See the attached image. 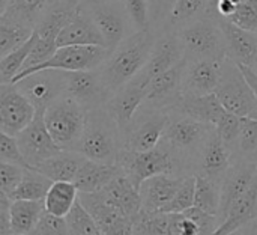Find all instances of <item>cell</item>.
Listing matches in <instances>:
<instances>
[{"label": "cell", "mask_w": 257, "mask_h": 235, "mask_svg": "<svg viewBox=\"0 0 257 235\" xmlns=\"http://www.w3.org/2000/svg\"><path fill=\"white\" fill-rule=\"evenodd\" d=\"M155 39L157 33L152 29L136 32L110 51L108 57L98 68V71L111 95L145 68L152 53Z\"/></svg>", "instance_id": "cell-1"}, {"label": "cell", "mask_w": 257, "mask_h": 235, "mask_svg": "<svg viewBox=\"0 0 257 235\" xmlns=\"http://www.w3.org/2000/svg\"><path fill=\"white\" fill-rule=\"evenodd\" d=\"M122 136L117 124L108 115L105 107L87 112L83 136L75 148L77 152L89 160L116 165L119 151V137Z\"/></svg>", "instance_id": "cell-2"}, {"label": "cell", "mask_w": 257, "mask_h": 235, "mask_svg": "<svg viewBox=\"0 0 257 235\" xmlns=\"http://www.w3.org/2000/svg\"><path fill=\"white\" fill-rule=\"evenodd\" d=\"M178 33L188 60L193 59H217L227 57V47L218 18H199L188 21L178 29Z\"/></svg>", "instance_id": "cell-3"}, {"label": "cell", "mask_w": 257, "mask_h": 235, "mask_svg": "<svg viewBox=\"0 0 257 235\" xmlns=\"http://www.w3.org/2000/svg\"><path fill=\"white\" fill-rule=\"evenodd\" d=\"M116 165L140 190L142 184L155 175H175L179 165V157L161 140L157 148L146 152H134L120 148Z\"/></svg>", "instance_id": "cell-4"}, {"label": "cell", "mask_w": 257, "mask_h": 235, "mask_svg": "<svg viewBox=\"0 0 257 235\" xmlns=\"http://www.w3.org/2000/svg\"><path fill=\"white\" fill-rule=\"evenodd\" d=\"M45 124L53 140L66 151H75L87 119V110L68 95L45 109Z\"/></svg>", "instance_id": "cell-5"}, {"label": "cell", "mask_w": 257, "mask_h": 235, "mask_svg": "<svg viewBox=\"0 0 257 235\" xmlns=\"http://www.w3.org/2000/svg\"><path fill=\"white\" fill-rule=\"evenodd\" d=\"M215 95L227 112L239 118L257 119L256 94L239 65L230 57H226L223 62L221 79Z\"/></svg>", "instance_id": "cell-6"}, {"label": "cell", "mask_w": 257, "mask_h": 235, "mask_svg": "<svg viewBox=\"0 0 257 235\" xmlns=\"http://www.w3.org/2000/svg\"><path fill=\"white\" fill-rule=\"evenodd\" d=\"M110 50L104 45H65L59 47L56 53L44 63L21 71L12 83L24 79L26 75L41 69H60V71H89L98 69L108 57Z\"/></svg>", "instance_id": "cell-7"}, {"label": "cell", "mask_w": 257, "mask_h": 235, "mask_svg": "<svg viewBox=\"0 0 257 235\" xmlns=\"http://www.w3.org/2000/svg\"><path fill=\"white\" fill-rule=\"evenodd\" d=\"M170 112L142 106L130 128L122 134V148L134 152H146L157 148L169 124Z\"/></svg>", "instance_id": "cell-8"}, {"label": "cell", "mask_w": 257, "mask_h": 235, "mask_svg": "<svg viewBox=\"0 0 257 235\" xmlns=\"http://www.w3.org/2000/svg\"><path fill=\"white\" fill-rule=\"evenodd\" d=\"M84 3L110 51L136 33L125 11L123 0H84Z\"/></svg>", "instance_id": "cell-9"}, {"label": "cell", "mask_w": 257, "mask_h": 235, "mask_svg": "<svg viewBox=\"0 0 257 235\" xmlns=\"http://www.w3.org/2000/svg\"><path fill=\"white\" fill-rule=\"evenodd\" d=\"M214 125L197 121L179 112H170L169 124L163 134V142L179 157L191 151H200Z\"/></svg>", "instance_id": "cell-10"}, {"label": "cell", "mask_w": 257, "mask_h": 235, "mask_svg": "<svg viewBox=\"0 0 257 235\" xmlns=\"http://www.w3.org/2000/svg\"><path fill=\"white\" fill-rule=\"evenodd\" d=\"M68 71L41 69L18 80L17 88L38 109H47L50 104L65 95Z\"/></svg>", "instance_id": "cell-11"}, {"label": "cell", "mask_w": 257, "mask_h": 235, "mask_svg": "<svg viewBox=\"0 0 257 235\" xmlns=\"http://www.w3.org/2000/svg\"><path fill=\"white\" fill-rule=\"evenodd\" d=\"M44 115H45V109H38L32 122L15 136L18 146L30 168H36L47 159L63 151L53 140L47 128Z\"/></svg>", "instance_id": "cell-12"}, {"label": "cell", "mask_w": 257, "mask_h": 235, "mask_svg": "<svg viewBox=\"0 0 257 235\" xmlns=\"http://www.w3.org/2000/svg\"><path fill=\"white\" fill-rule=\"evenodd\" d=\"M36 107L14 83H0V133L17 136L35 118Z\"/></svg>", "instance_id": "cell-13"}, {"label": "cell", "mask_w": 257, "mask_h": 235, "mask_svg": "<svg viewBox=\"0 0 257 235\" xmlns=\"http://www.w3.org/2000/svg\"><path fill=\"white\" fill-rule=\"evenodd\" d=\"M146 88H148V82L139 72L133 80H130L120 89H117L105 103L104 106L105 110L117 124L122 134L130 128L133 119L136 118L137 112L143 106L146 97Z\"/></svg>", "instance_id": "cell-14"}, {"label": "cell", "mask_w": 257, "mask_h": 235, "mask_svg": "<svg viewBox=\"0 0 257 235\" xmlns=\"http://www.w3.org/2000/svg\"><path fill=\"white\" fill-rule=\"evenodd\" d=\"M187 57L176 66L152 79L146 88V97L143 106L157 110L172 112L181 103L182 94V77Z\"/></svg>", "instance_id": "cell-15"}, {"label": "cell", "mask_w": 257, "mask_h": 235, "mask_svg": "<svg viewBox=\"0 0 257 235\" xmlns=\"http://www.w3.org/2000/svg\"><path fill=\"white\" fill-rule=\"evenodd\" d=\"M65 95L80 103L87 112L104 107L111 92L105 86L98 69L89 71H71L66 79Z\"/></svg>", "instance_id": "cell-16"}, {"label": "cell", "mask_w": 257, "mask_h": 235, "mask_svg": "<svg viewBox=\"0 0 257 235\" xmlns=\"http://www.w3.org/2000/svg\"><path fill=\"white\" fill-rule=\"evenodd\" d=\"M78 201L90 213L102 235H134V220L107 204L99 193H78Z\"/></svg>", "instance_id": "cell-17"}, {"label": "cell", "mask_w": 257, "mask_h": 235, "mask_svg": "<svg viewBox=\"0 0 257 235\" xmlns=\"http://www.w3.org/2000/svg\"><path fill=\"white\" fill-rule=\"evenodd\" d=\"M224 60L217 59H193L185 63L182 77L184 97H202L215 94Z\"/></svg>", "instance_id": "cell-18"}, {"label": "cell", "mask_w": 257, "mask_h": 235, "mask_svg": "<svg viewBox=\"0 0 257 235\" xmlns=\"http://www.w3.org/2000/svg\"><path fill=\"white\" fill-rule=\"evenodd\" d=\"M184 59H185V50L178 33L175 30H166L157 35L149 60L145 65V68L140 71V74L149 85L152 79L176 66Z\"/></svg>", "instance_id": "cell-19"}, {"label": "cell", "mask_w": 257, "mask_h": 235, "mask_svg": "<svg viewBox=\"0 0 257 235\" xmlns=\"http://www.w3.org/2000/svg\"><path fill=\"white\" fill-rule=\"evenodd\" d=\"M256 177L257 163L242 159H238L235 163H232L220 183V223L226 219L232 204L250 189Z\"/></svg>", "instance_id": "cell-20"}, {"label": "cell", "mask_w": 257, "mask_h": 235, "mask_svg": "<svg viewBox=\"0 0 257 235\" xmlns=\"http://www.w3.org/2000/svg\"><path fill=\"white\" fill-rule=\"evenodd\" d=\"M65 45H105V41L89 14L84 0L78 5L74 17L60 30L57 36V47Z\"/></svg>", "instance_id": "cell-21"}, {"label": "cell", "mask_w": 257, "mask_h": 235, "mask_svg": "<svg viewBox=\"0 0 257 235\" xmlns=\"http://www.w3.org/2000/svg\"><path fill=\"white\" fill-rule=\"evenodd\" d=\"M218 21L226 39L227 57L235 60L238 65H244L253 69L257 63L256 32L245 30L224 17H220Z\"/></svg>", "instance_id": "cell-22"}, {"label": "cell", "mask_w": 257, "mask_h": 235, "mask_svg": "<svg viewBox=\"0 0 257 235\" xmlns=\"http://www.w3.org/2000/svg\"><path fill=\"white\" fill-rule=\"evenodd\" d=\"M232 154L233 151L223 142V139L214 128L199 151L197 162L200 168V175L221 183L223 177L232 166Z\"/></svg>", "instance_id": "cell-23"}, {"label": "cell", "mask_w": 257, "mask_h": 235, "mask_svg": "<svg viewBox=\"0 0 257 235\" xmlns=\"http://www.w3.org/2000/svg\"><path fill=\"white\" fill-rule=\"evenodd\" d=\"M98 193L107 204L119 208L133 220H136V217L142 213L140 190L130 181L125 174H119Z\"/></svg>", "instance_id": "cell-24"}, {"label": "cell", "mask_w": 257, "mask_h": 235, "mask_svg": "<svg viewBox=\"0 0 257 235\" xmlns=\"http://www.w3.org/2000/svg\"><path fill=\"white\" fill-rule=\"evenodd\" d=\"M184 177L176 175H155L146 180L140 187L142 211H160L164 208L178 193L182 186Z\"/></svg>", "instance_id": "cell-25"}, {"label": "cell", "mask_w": 257, "mask_h": 235, "mask_svg": "<svg viewBox=\"0 0 257 235\" xmlns=\"http://www.w3.org/2000/svg\"><path fill=\"white\" fill-rule=\"evenodd\" d=\"M254 220H257V177L250 189L232 204L226 219L212 235H230Z\"/></svg>", "instance_id": "cell-26"}, {"label": "cell", "mask_w": 257, "mask_h": 235, "mask_svg": "<svg viewBox=\"0 0 257 235\" xmlns=\"http://www.w3.org/2000/svg\"><path fill=\"white\" fill-rule=\"evenodd\" d=\"M119 174H122V171L117 165L99 163L86 159L74 180V184L80 193H96Z\"/></svg>", "instance_id": "cell-27"}, {"label": "cell", "mask_w": 257, "mask_h": 235, "mask_svg": "<svg viewBox=\"0 0 257 235\" xmlns=\"http://www.w3.org/2000/svg\"><path fill=\"white\" fill-rule=\"evenodd\" d=\"M86 157L81 155L77 151H66L47 159L41 165H38L35 169L48 177L53 183L56 181H71L74 183L81 165L84 163Z\"/></svg>", "instance_id": "cell-28"}, {"label": "cell", "mask_w": 257, "mask_h": 235, "mask_svg": "<svg viewBox=\"0 0 257 235\" xmlns=\"http://www.w3.org/2000/svg\"><path fill=\"white\" fill-rule=\"evenodd\" d=\"M184 115H188L197 121H202L209 125H217L226 109L220 103L218 97L215 94L202 95V97H182L181 103L176 106L175 110Z\"/></svg>", "instance_id": "cell-29"}, {"label": "cell", "mask_w": 257, "mask_h": 235, "mask_svg": "<svg viewBox=\"0 0 257 235\" xmlns=\"http://www.w3.org/2000/svg\"><path fill=\"white\" fill-rule=\"evenodd\" d=\"M199 18H220L218 0H178L169 23V30H175Z\"/></svg>", "instance_id": "cell-30"}, {"label": "cell", "mask_w": 257, "mask_h": 235, "mask_svg": "<svg viewBox=\"0 0 257 235\" xmlns=\"http://www.w3.org/2000/svg\"><path fill=\"white\" fill-rule=\"evenodd\" d=\"M45 211L44 201H12L11 204V234H29Z\"/></svg>", "instance_id": "cell-31"}, {"label": "cell", "mask_w": 257, "mask_h": 235, "mask_svg": "<svg viewBox=\"0 0 257 235\" xmlns=\"http://www.w3.org/2000/svg\"><path fill=\"white\" fill-rule=\"evenodd\" d=\"M78 189L71 181H56L51 184L44 202H45V211L57 216V217H66L74 204L78 199Z\"/></svg>", "instance_id": "cell-32"}, {"label": "cell", "mask_w": 257, "mask_h": 235, "mask_svg": "<svg viewBox=\"0 0 257 235\" xmlns=\"http://www.w3.org/2000/svg\"><path fill=\"white\" fill-rule=\"evenodd\" d=\"M53 181L36 171L35 168H29L24 171L23 180L17 190L11 195L12 201H44Z\"/></svg>", "instance_id": "cell-33"}, {"label": "cell", "mask_w": 257, "mask_h": 235, "mask_svg": "<svg viewBox=\"0 0 257 235\" xmlns=\"http://www.w3.org/2000/svg\"><path fill=\"white\" fill-rule=\"evenodd\" d=\"M35 27L0 17V57L9 54L33 35Z\"/></svg>", "instance_id": "cell-34"}, {"label": "cell", "mask_w": 257, "mask_h": 235, "mask_svg": "<svg viewBox=\"0 0 257 235\" xmlns=\"http://www.w3.org/2000/svg\"><path fill=\"white\" fill-rule=\"evenodd\" d=\"M196 175V193H194V207L202 211L218 217L220 214V187L217 181L200 175Z\"/></svg>", "instance_id": "cell-35"}, {"label": "cell", "mask_w": 257, "mask_h": 235, "mask_svg": "<svg viewBox=\"0 0 257 235\" xmlns=\"http://www.w3.org/2000/svg\"><path fill=\"white\" fill-rule=\"evenodd\" d=\"M36 32L30 36L29 41H26L23 45L11 51L9 54L3 56L0 60V83H12V80L23 71L24 63L36 42Z\"/></svg>", "instance_id": "cell-36"}, {"label": "cell", "mask_w": 257, "mask_h": 235, "mask_svg": "<svg viewBox=\"0 0 257 235\" xmlns=\"http://www.w3.org/2000/svg\"><path fill=\"white\" fill-rule=\"evenodd\" d=\"M69 235H102L90 213L77 199L71 213L66 216Z\"/></svg>", "instance_id": "cell-37"}, {"label": "cell", "mask_w": 257, "mask_h": 235, "mask_svg": "<svg viewBox=\"0 0 257 235\" xmlns=\"http://www.w3.org/2000/svg\"><path fill=\"white\" fill-rule=\"evenodd\" d=\"M235 151L239 159L257 163V119L242 118L241 134Z\"/></svg>", "instance_id": "cell-38"}, {"label": "cell", "mask_w": 257, "mask_h": 235, "mask_svg": "<svg viewBox=\"0 0 257 235\" xmlns=\"http://www.w3.org/2000/svg\"><path fill=\"white\" fill-rule=\"evenodd\" d=\"M194 193H196V175H185L182 186L179 187L175 198L160 211L163 213H184L185 210L194 205Z\"/></svg>", "instance_id": "cell-39"}, {"label": "cell", "mask_w": 257, "mask_h": 235, "mask_svg": "<svg viewBox=\"0 0 257 235\" xmlns=\"http://www.w3.org/2000/svg\"><path fill=\"white\" fill-rule=\"evenodd\" d=\"M148 5L151 14V29L157 35L169 30V23L178 0H148Z\"/></svg>", "instance_id": "cell-40"}, {"label": "cell", "mask_w": 257, "mask_h": 235, "mask_svg": "<svg viewBox=\"0 0 257 235\" xmlns=\"http://www.w3.org/2000/svg\"><path fill=\"white\" fill-rule=\"evenodd\" d=\"M241 125H242V118H239L227 110L223 113V116L220 118V121L215 125V131L233 152L236 149L238 139L241 134Z\"/></svg>", "instance_id": "cell-41"}, {"label": "cell", "mask_w": 257, "mask_h": 235, "mask_svg": "<svg viewBox=\"0 0 257 235\" xmlns=\"http://www.w3.org/2000/svg\"><path fill=\"white\" fill-rule=\"evenodd\" d=\"M123 5L134 32L151 29V14L148 0H123Z\"/></svg>", "instance_id": "cell-42"}, {"label": "cell", "mask_w": 257, "mask_h": 235, "mask_svg": "<svg viewBox=\"0 0 257 235\" xmlns=\"http://www.w3.org/2000/svg\"><path fill=\"white\" fill-rule=\"evenodd\" d=\"M227 20L245 30L257 32V0H238L235 14Z\"/></svg>", "instance_id": "cell-43"}, {"label": "cell", "mask_w": 257, "mask_h": 235, "mask_svg": "<svg viewBox=\"0 0 257 235\" xmlns=\"http://www.w3.org/2000/svg\"><path fill=\"white\" fill-rule=\"evenodd\" d=\"M0 162L3 163H12V165H18L21 168L29 169V163L26 162L17 137L15 136H9L6 133H0Z\"/></svg>", "instance_id": "cell-44"}, {"label": "cell", "mask_w": 257, "mask_h": 235, "mask_svg": "<svg viewBox=\"0 0 257 235\" xmlns=\"http://www.w3.org/2000/svg\"><path fill=\"white\" fill-rule=\"evenodd\" d=\"M26 235H69L66 217H57L44 211L36 226Z\"/></svg>", "instance_id": "cell-45"}, {"label": "cell", "mask_w": 257, "mask_h": 235, "mask_svg": "<svg viewBox=\"0 0 257 235\" xmlns=\"http://www.w3.org/2000/svg\"><path fill=\"white\" fill-rule=\"evenodd\" d=\"M24 171L26 168H21L18 165L0 162V192L11 198V195L20 186Z\"/></svg>", "instance_id": "cell-46"}, {"label": "cell", "mask_w": 257, "mask_h": 235, "mask_svg": "<svg viewBox=\"0 0 257 235\" xmlns=\"http://www.w3.org/2000/svg\"><path fill=\"white\" fill-rule=\"evenodd\" d=\"M11 204L12 199L0 192V235L11 234Z\"/></svg>", "instance_id": "cell-47"}, {"label": "cell", "mask_w": 257, "mask_h": 235, "mask_svg": "<svg viewBox=\"0 0 257 235\" xmlns=\"http://www.w3.org/2000/svg\"><path fill=\"white\" fill-rule=\"evenodd\" d=\"M238 0H218V14L220 17L229 18L235 14Z\"/></svg>", "instance_id": "cell-48"}, {"label": "cell", "mask_w": 257, "mask_h": 235, "mask_svg": "<svg viewBox=\"0 0 257 235\" xmlns=\"http://www.w3.org/2000/svg\"><path fill=\"white\" fill-rule=\"evenodd\" d=\"M239 68L242 69V72H244V75H245V79L248 80V83L251 85V88H253V91H254V94H256L257 97V74L251 69V68H248V66H244V65H239Z\"/></svg>", "instance_id": "cell-49"}, {"label": "cell", "mask_w": 257, "mask_h": 235, "mask_svg": "<svg viewBox=\"0 0 257 235\" xmlns=\"http://www.w3.org/2000/svg\"><path fill=\"white\" fill-rule=\"evenodd\" d=\"M230 235H257V220L248 223V225H245L244 228H241V229L232 232Z\"/></svg>", "instance_id": "cell-50"}, {"label": "cell", "mask_w": 257, "mask_h": 235, "mask_svg": "<svg viewBox=\"0 0 257 235\" xmlns=\"http://www.w3.org/2000/svg\"><path fill=\"white\" fill-rule=\"evenodd\" d=\"M253 71H254V72H256V74H257V63H256V66L253 68Z\"/></svg>", "instance_id": "cell-51"}, {"label": "cell", "mask_w": 257, "mask_h": 235, "mask_svg": "<svg viewBox=\"0 0 257 235\" xmlns=\"http://www.w3.org/2000/svg\"><path fill=\"white\" fill-rule=\"evenodd\" d=\"M256 33H257V32H256Z\"/></svg>", "instance_id": "cell-52"}]
</instances>
